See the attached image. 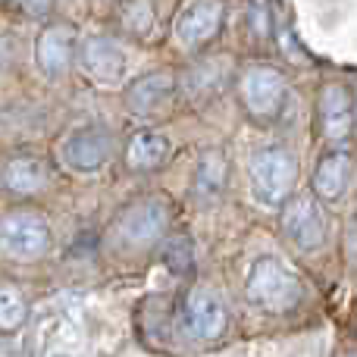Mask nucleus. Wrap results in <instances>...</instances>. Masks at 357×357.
I'll return each mask as SVG.
<instances>
[{
    "label": "nucleus",
    "instance_id": "14",
    "mask_svg": "<svg viewBox=\"0 0 357 357\" xmlns=\"http://www.w3.org/2000/svg\"><path fill=\"white\" fill-rule=\"evenodd\" d=\"M339 357H357V351H345V354H339Z\"/></svg>",
    "mask_w": 357,
    "mask_h": 357
},
{
    "label": "nucleus",
    "instance_id": "15",
    "mask_svg": "<svg viewBox=\"0 0 357 357\" xmlns=\"http://www.w3.org/2000/svg\"><path fill=\"white\" fill-rule=\"evenodd\" d=\"M56 357H66V354H56Z\"/></svg>",
    "mask_w": 357,
    "mask_h": 357
},
{
    "label": "nucleus",
    "instance_id": "2",
    "mask_svg": "<svg viewBox=\"0 0 357 357\" xmlns=\"http://www.w3.org/2000/svg\"><path fill=\"white\" fill-rule=\"evenodd\" d=\"M178 323H182V333L191 342H220L229 329V310L222 304V298L216 295L207 285H195V289L185 291L182 307H178Z\"/></svg>",
    "mask_w": 357,
    "mask_h": 357
},
{
    "label": "nucleus",
    "instance_id": "12",
    "mask_svg": "<svg viewBox=\"0 0 357 357\" xmlns=\"http://www.w3.org/2000/svg\"><path fill=\"white\" fill-rule=\"evenodd\" d=\"M38 60H41V66L47 69L50 75L63 73V66H66V60H69V38L63 35V31L50 29L47 35L41 38V44H38Z\"/></svg>",
    "mask_w": 357,
    "mask_h": 357
},
{
    "label": "nucleus",
    "instance_id": "6",
    "mask_svg": "<svg viewBox=\"0 0 357 357\" xmlns=\"http://www.w3.org/2000/svg\"><path fill=\"white\" fill-rule=\"evenodd\" d=\"M63 163L75 173H91L98 169L100 163L107 160L110 154V142L104 138V132L98 129H82V132H73V135L63 142Z\"/></svg>",
    "mask_w": 357,
    "mask_h": 357
},
{
    "label": "nucleus",
    "instance_id": "9",
    "mask_svg": "<svg viewBox=\"0 0 357 357\" xmlns=\"http://www.w3.org/2000/svg\"><path fill=\"white\" fill-rule=\"evenodd\" d=\"M348 169H351V160L342 154H329L320 160L314 173V188L323 201H339L342 191L348 185Z\"/></svg>",
    "mask_w": 357,
    "mask_h": 357
},
{
    "label": "nucleus",
    "instance_id": "8",
    "mask_svg": "<svg viewBox=\"0 0 357 357\" xmlns=\"http://www.w3.org/2000/svg\"><path fill=\"white\" fill-rule=\"evenodd\" d=\"M3 188H10L13 195H35L47 185V167L38 157H16L3 167L0 173Z\"/></svg>",
    "mask_w": 357,
    "mask_h": 357
},
{
    "label": "nucleus",
    "instance_id": "3",
    "mask_svg": "<svg viewBox=\"0 0 357 357\" xmlns=\"http://www.w3.org/2000/svg\"><path fill=\"white\" fill-rule=\"evenodd\" d=\"M0 251L13 260H38L50 251V226L38 213H16L0 216Z\"/></svg>",
    "mask_w": 357,
    "mask_h": 357
},
{
    "label": "nucleus",
    "instance_id": "4",
    "mask_svg": "<svg viewBox=\"0 0 357 357\" xmlns=\"http://www.w3.org/2000/svg\"><path fill=\"white\" fill-rule=\"evenodd\" d=\"M251 178L257 195L266 204H282L291 195V185H295V157L285 154V151H264V154L254 157Z\"/></svg>",
    "mask_w": 357,
    "mask_h": 357
},
{
    "label": "nucleus",
    "instance_id": "10",
    "mask_svg": "<svg viewBox=\"0 0 357 357\" xmlns=\"http://www.w3.org/2000/svg\"><path fill=\"white\" fill-rule=\"evenodd\" d=\"M163 157H167V142L151 135V132L135 135L129 144V151H126V160H129L132 169H154Z\"/></svg>",
    "mask_w": 357,
    "mask_h": 357
},
{
    "label": "nucleus",
    "instance_id": "13",
    "mask_svg": "<svg viewBox=\"0 0 357 357\" xmlns=\"http://www.w3.org/2000/svg\"><path fill=\"white\" fill-rule=\"evenodd\" d=\"M13 3H19L22 10H29V13H44L50 6V0H13Z\"/></svg>",
    "mask_w": 357,
    "mask_h": 357
},
{
    "label": "nucleus",
    "instance_id": "5",
    "mask_svg": "<svg viewBox=\"0 0 357 357\" xmlns=\"http://www.w3.org/2000/svg\"><path fill=\"white\" fill-rule=\"evenodd\" d=\"M282 232L301 251H317L326 241V222L310 197H295L282 210Z\"/></svg>",
    "mask_w": 357,
    "mask_h": 357
},
{
    "label": "nucleus",
    "instance_id": "7",
    "mask_svg": "<svg viewBox=\"0 0 357 357\" xmlns=\"http://www.w3.org/2000/svg\"><path fill=\"white\" fill-rule=\"evenodd\" d=\"M163 220H167V210L157 207L154 201L138 204V207H132L129 213L123 216V222H119V235H123L126 245L148 248L151 241L160 238L163 226H167Z\"/></svg>",
    "mask_w": 357,
    "mask_h": 357
},
{
    "label": "nucleus",
    "instance_id": "11",
    "mask_svg": "<svg viewBox=\"0 0 357 357\" xmlns=\"http://www.w3.org/2000/svg\"><path fill=\"white\" fill-rule=\"evenodd\" d=\"M29 317V304H25L22 291L16 285L0 282V333H16Z\"/></svg>",
    "mask_w": 357,
    "mask_h": 357
},
{
    "label": "nucleus",
    "instance_id": "1",
    "mask_svg": "<svg viewBox=\"0 0 357 357\" xmlns=\"http://www.w3.org/2000/svg\"><path fill=\"white\" fill-rule=\"evenodd\" d=\"M304 289L279 257H257L245 279V301L264 314H291L301 304Z\"/></svg>",
    "mask_w": 357,
    "mask_h": 357
}]
</instances>
